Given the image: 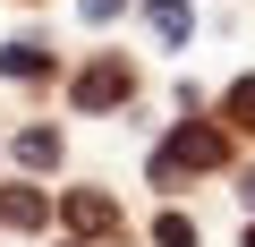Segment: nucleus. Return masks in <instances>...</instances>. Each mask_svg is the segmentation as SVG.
<instances>
[{
  "mask_svg": "<svg viewBox=\"0 0 255 247\" xmlns=\"http://www.w3.org/2000/svg\"><path fill=\"white\" fill-rule=\"evenodd\" d=\"M119 94H128V60H94V68L77 77V94H68V102H77V111H111Z\"/></svg>",
  "mask_w": 255,
  "mask_h": 247,
  "instance_id": "obj_1",
  "label": "nucleus"
},
{
  "mask_svg": "<svg viewBox=\"0 0 255 247\" xmlns=\"http://www.w3.org/2000/svg\"><path fill=\"white\" fill-rule=\"evenodd\" d=\"M170 154H179V171H213L230 145H221V128H179V145H170Z\"/></svg>",
  "mask_w": 255,
  "mask_h": 247,
  "instance_id": "obj_2",
  "label": "nucleus"
},
{
  "mask_svg": "<svg viewBox=\"0 0 255 247\" xmlns=\"http://www.w3.org/2000/svg\"><path fill=\"white\" fill-rule=\"evenodd\" d=\"M60 213H68L77 230H111V222H119V205H111V196H94V188H77V196H68Z\"/></svg>",
  "mask_w": 255,
  "mask_h": 247,
  "instance_id": "obj_3",
  "label": "nucleus"
},
{
  "mask_svg": "<svg viewBox=\"0 0 255 247\" xmlns=\"http://www.w3.org/2000/svg\"><path fill=\"white\" fill-rule=\"evenodd\" d=\"M145 26H153L162 43H187V34H196V17L179 9V0H145Z\"/></svg>",
  "mask_w": 255,
  "mask_h": 247,
  "instance_id": "obj_4",
  "label": "nucleus"
},
{
  "mask_svg": "<svg viewBox=\"0 0 255 247\" xmlns=\"http://www.w3.org/2000/svg\"><path fill=\"white\" fill-rule=\"evenodd\" d=\"M0 222H9V230H34L43 222V196L34 188H9V196H0Z\"/></svg>",
  "mask_w": 255,
  "mask_h": 247,
  "instance_id": "obj_5",
  "label": "nucleus"
},
{
  "mask_svg": "<svg viewBox=\"0 0 255 247\" xmlns=\"http://www.w3.org/2000/svg\"><path fill=\"white\" fill-rule=\"evenodd\" d=\"M17 162L51 171V162H60V137H51V128H26V137H17Z\"/></svg>",
  "mask_w": 255,
  "mask_h": 247,
  "instance_id": "obj_6",
  "label": "nucleus"
},
{
  "mask_svg": "<svg viewBox=\"0 0 255 247\" xmlns=\"http://www.w3.org/2000/svg\"><path fill=\"white\" fill-rule=\"evenodd\" d=\"M0 68H9V77H43L51 60H43V43H9V51H0Z\"/></svg>",
  "mask_w": 255,
  "mask_h": 247,
  "instance_id": "obj_7",
  "label": "nucleus"
},
{
  "mask_svg": "<svg viewBox=\"0 0 255 247\" xmlns=\"http://www.w3.org/2000/svg\"><path fill=\"white\" fill-rule=\"evenodd\" d=\"M230 119H238V128H255V77H238V85H230Z\"/></svg>",
  "mask_w": 255,
  "mask_h": 247,
  "instance_id": "obj_8",
  "label": "nucleus"
},
{
  "mask_svg": "<svg viewBox=\"0 0 255 247\" xmlns=\"http://www.w3.org/2000/svg\"><path fill=\"white\" fill-rule=\"evenodd\" d=\"M153 239H162V247H196V230H187L179 213H162V230H153Z\"/></svg>",
  "mask_w": 255,
  "mask_h": 247,
  "instance_id": "obj_9",
  "label": "nucleus"
},
{
  "mask_svg": "<svg viewBox=\"0 0 255 247\" xmlns=\"http://www.w3.org/2000/svg\"><path fill=\"white\" fill-rule=\"evenodd\" d=\"M77 9H85V17H119V0H77Z\"/></svg>",
  "mask_w": 255,
  "mask_h": 247,
  "instance_id": "obj_10",
  "label": "nucleus"
},
{
  "mask_svg": "<svg viewBox=\"0 0 255 247\" xmlns=\"http://www.w3.org/2000/svg\"><path fill=\"white\" fill-rule=\"evenodd\" d=\"M247 205H255V179H247Z\"/></svg>",
  "mask_w": 255,
  "mask_h": 247,
  "instance_id": "obj_11",
  "label": "nucleus"
}]
</instances>
